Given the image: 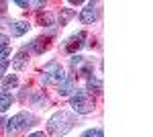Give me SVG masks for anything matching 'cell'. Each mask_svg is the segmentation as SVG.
<instances>
[{
    "mask_svg": "<svg viewBox=\"0 0 153 137\" xmlns=\"http://www.w3.org/2000/svg\"><path fill=\"white\" fill-rule=\"evenodd\" d=\"M47 129H49V133L55 135V137L65 135L68 131L74 129V117H71L70 113H65V111H59V113H55L49 119Z\"/></svg>",
    "mask_w": 153,
    "mask_h": 137,
    "instance_id": "6da1fadb",
    "label": "cell"
},
{
    "mask_svg": "<svg viewBox=\"0 0 153 137\" xmlns=\"http://www.w3.org/2000/svg\"><path fill=\"white\" fill-rule=\"evenodd\" d=\"M70 104L74 109V113H78V115H88L94 111V100L90 98L88 90H76L70 98Z\"/></svg>",
    "mask_w": 153,
    "mask_h": 137,
    "instance_id": "7a4b0ae2",
    "label": "cell"
},
{
    "mask_svg": "<svg viewBox=\"0 0 153 137\" xmlns=\"http://www.w3.org/2000/svg\"><path fill=\"white\" fill-rule=\"evenodd\" d=\"M35 115L31 113H19L14 115V117H10L8 121H6V133L8 135H16V133H21V131H25L27 127L35 125Z\"/></svg>",
    "mask_w": 153,
    "mask_h": 137,
    "instance_id": "3957f363",
    "label": "cell"
},
{
    "mask_svg": "<svg viewBox=\"0 0 153 137\" xmlns=\"http://www.w3.org/2000/svg\"><path fill=\"white\" fill-rule=\"evenodd\" d=\"M65 72L63 68L59 66L57 61H49L47 66L43 68V76H41V80L43 84H51V86H59L61 82H65Z\"/></svg>",
    "mask_w": 153,
    "mask_h": 137,
    "instance_id": "277c9868",
    "label": "cell"
},
{
    "mask_svg": "<svg viewBox=\"0 0 153 137\" xmlns=\"http://www.w3.org/2000/svg\"><path fill=\"white\" fill-rule=\"evenodd\" d=\"M98 16H100V8H98L96 2H88L80 12V21L84 25H92L94 21H98Z\"/></svg>",
    "mask_w": 153,
    "mask_h": 137,
    "instance_id": "5b68a950",
    "label": "cell"
},
{
    "mask_svg": "<svg viewBox=\"0 0 153 137\" xmlns=\"http://www.w3.org/2000/svg\"><path fill=\"white\" fill-rule=\"evenodd\" d=\"M29 29H31V25L25 23V21H10V23H8V31H10V35H14V37L25 35Z\"/></svg>",
    "mask_w": 153,
    "mask_h": 137,
    "instance_id": "8992f818",
    "label": "cell"
},
{
    "mask_svg": "<svg viewBox=\"0 0 153 137\" xmlns=\"http://www.w3.org/2000/svg\"><path fill=\"white\" fill-rule=\"evenodd\" d=\"M84 39H86V33H78V35H74V37H70L68 39V43H65V49L70 51V53H74L78 47H82V43H84Z\"/></svg>",
    "mask_w": 153,
    "mask_h": 137,
    "instance_id": "52a82bcc",
    "label": "cell"
},
{
    "mask_svg": "<svg viewBox=\"0 0 153 137\" xmlns=\"http://www.w3.org/2000/svg\"><path fill=\"white\" fill-rule=\"evenodd\" d=\"M27 61H29V53H27V49H21V51L14 55V59H12V68L23 70L25 66H27Z\"/></svg>",
    "mask_w": 153,
    "mask_h": 137,
    "instance_id": "ba28073f",
    "label": "cell"
},
{
    "mask_svg": "<svg viewBox=\"0 0 153 137\" xmlns=\"http://www.w3.org/2000/svg\"><path fill=\"white\" fill-rule=\"evenodd\" d=\"M14 103V98H12V94L10 92H4V90H0V113H4L10 104Z\"/></svg>",
    "mask_w": 153,
    "mask_h": 137,
    "instance_id": "9c48e42d",
    "label": "cell"
},
{
    "mask_svg": "<svg viewBox=\"0 0 153 137\" xmlns=\"http://www.w3.org/2000/svg\"><path fill=\"white\" fill-rule=\"evenodd\" d=\"M57 92L61 96H70L71 92H74V80L71 78H65V82H61L57 86Z\"/></svg>",
    "mask_w": 153,
    "mask_h": 137,
    "instance_id": "30bf717a",
    "label": "cell"
},
{
    "mask_svg": "<svg viewBox=\"0 0 153 137\" xmlns=\"http://www.w3.org/2000/svg\"><path fill=\"white\" fill-rule=\"evenodd\" d=\"M100 92L102 90V82H100V78H96V76H90L88 78V92Z\"/></svg>",
    "mask_w": 153,
    "mask_h": 137,
    "instance_id": "8fae6325",
    "label": "cell"
},
{
    "mask_svg": "<svg viewBox=\"0 0 153 137\" xmlns=\"http://www.w3.org/2000/svg\"><path fill=\"white\" fill-rule=\"evenodd\" d=\"M19 84V80H16V76H8V78H4V82H2V90H10V88H14Z\"/></svg>",
    "mask_w": 153,
    "mask_h": 137,
    "instance_id": "7c38bea8",
    "label": "cell"
},
{
    "mask_svg": "<svg viewBox=\"0 0 153 137\" xmlns=\"http://www.w3.org/2000/svg\"><path fill=\"white\" fill-rule=\"evenodd\" d=\"M8 55H10V47H8V43H0V61H6Z\"/></svg>",
    "mask_w": 153,
    "mask_h": 137,
    "instance_id": "4fadbf2b",
    "label": "cell"
},
{
    "mask_svg": "<svg viewBox=\"0 0 153 137\" xmlns=\"http://www.w3.org/2000/svg\"><path fill=\"white\" fill-rule=\"evenodd\" d=\"M82 137H104V133H102V129H88L82 133Z\"/></svg>",
    "mask_w": 153,
    "mask_h": 137,
    "instance_id": "5bb4252c",
    "label": "cell"
},
{
    "mask_svg": "<svg viewBox=\"0 0 153 137\" xmlns=\"http://www.w3.org/2000/svg\"><path fill=\"white\" fill-rule=\"evenodd\" d=\"M43 41H45V39H35V41H33V45H31V49L37 51V53H41V51L45 49V43H43Z\"/></svg>",
    "mask_w": 153,
    "mask_h": 137,
    "instance_id": "9a60e30c",
    "label": "cell"
},
{
    "mask_svg": "<svg viewBox=\"0 0 153 137\" xmlns=\"http://www.w3.org/2000/svg\"><path fill=\"white\" fill-rule=\"evenodd\" d=\"M71 66H74V68H82L84 66V57L82 55H74L71 57Z\"/></svg>",
    "mask_w": 153,
    "mask_h": 137,
    "instance_id": "2e32d148",
    "label": "cell"
},
{
    "mask_svg": "<svg viewBox=\"0 0 153 137\" xmlns=\"http://www.w3.org/2000/svg\"><path fill=\"white\" fill-rule=\"evenodd\" d=\"M41 23H45V25H53V23H55V19H53L51 14H45V16H41Z\"/></svg>",
    "mask_w": 153,
    "mask_h": 137,
    "instance_id": "e0dca14e",
    "label": "cell"
},
{
    "mask_svg": "<svg viewBox=\"0 0 153 137\" xmlns=\"http://www.w3.org/2000/svg\"><path fill=\"white\" fill-rule=\"evenodd\" d=\"M71 14H74V12H71V10H63V16H61V21H59V23L63 25V23H65V21H68V19H70V16H71Z\"/></svg>",
    "mask_w": 153,
    "mask_h": 137,
    "instance_id": "ac0fdd59",
    "label": "cell"
},
{
    "mask_svg": "<svg viewBox=\"0 0 153 137\" xmlns=\"http://www.w3.org/2000/svg\"><path fill=\"white\" fill-rule=\"evenodd\" d=\"M6 68H8V59H6V61H0V78H2V74L6 72Z\"/></svg>",
    "mask_w": 153,
    "mask_h": 137,
    "instance_id": "d6986e66",
    "label": "cell"
},
{
    "mask_svg": "<svg viewBox=\"0 0 153 137\" xmlns=\"http://www.w3.org/2000/svg\"><path fill=\"white\" fill-rule=\"evenodd\" d=\"M16 4H19V6H23V8L31 6V2H27V0H16Z\"/></svg>",
    "mask_w": 153,
    "mask_h": 137,
    "instance_id": "ffe728a7",
    "label": "cell"
},
{
    "mask_svg": "<svg viewBox=\"0 0 153 137\" xmlns=\"http://www.w3.org/2000/svg\"><path fill=\"white\" fill-rule=\"evenodd\" d=\"M27 137H45V133L43 131H37V133H31V135H27Z\"/></svg>",
    "mask_w": 153,
    "mask_h": 137,
    "instance_id": "44dd1931",
    "label": "cell"
}]
</instances>
